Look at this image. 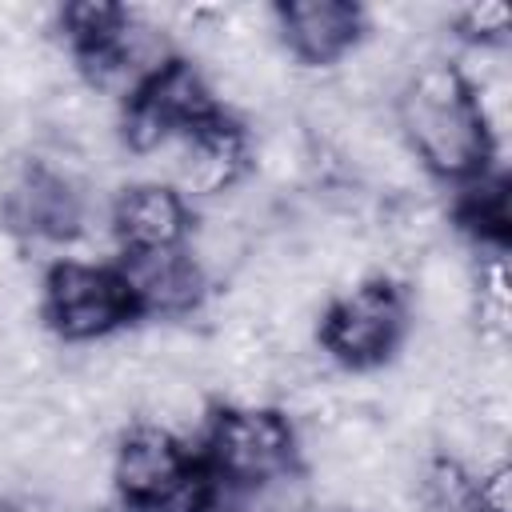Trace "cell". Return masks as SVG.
I'll use <instances>...</instances> for the list:
<instances>
[{
  "instance_id": "9",
  "label": "cell",
  "mask_w": 512,
  "mask_h": 512,
  "mask_svg": "<svg viewBox=\"0 0 512 512\" xmlns=\"http://www.w3.org/2000/svg\"><path fill=\"white\" fill-rule=\"evenodd\" d=\"M116 268L128 288L136 320L172 324L192 316L208 296V280L184 244L156 248V252H120Z\"/></svg>"
},
{
  "instance_id": "11",
  "label": "cell",
  "mask_w": 512,
  "mask_h": 512,
  "mask_svg": "<svg viewBox=\"0 0 512 512\" xmlns=\"http://www.w3.org/2000/svg\"><path fill=\"white\" fill-rule=\"evenodd\" d=\"M192 228V204L160 180H132L108 208V232L120 252H156L184 244Z\"/></svg>"
},
{
  "instance_id": "5",
  "label": "cell",
  "mask_w": 512,
  "mask_h": 512,
  "mask_svg": "<svg viewBox=\"0 0 512 512\" xmlns=\"http://www.w3.org/2000/svg\"><path fill=\"white\" fill-rule=\"evenodd\" d=\"M0 228L16 244H68L88 228V192L72 164L28 156L0 176Z\"/></svg>"
},
{
  "instance_id": "3",
  "label": "cell",
  "mask_w": 512,
  "mask_h": 512,
  "mask_svg": "<svg viewBox=\"0 0 512 512\" xmlns=\"http://www.w3.org/2000/svg\"><path fill=\"white\" fill-rule=\"evenodd\" d=\"M108 480L128 512H208L212 480L192 440L132 420L108 456Z\"/></svg>"
},
{
  "instance_id": "6",
  "label": "cell",
  "mask_w": 512,
  "mask_h": 512,
  "mask_svg": "<svg viewBox=\"0 0 512 512\" xmlns=\"http://www.w3.org/2000/svg\"><path fill=\"white\" fill-rule=\"evenodd\" d=\"M40 320L64 344H100L136 324L128 288L116 264L56 260L40 280Z\"/></svg>"
},
{
  "instance_id": "4",
  "label": "cell",
  "mask_w": 512,
  "mask_h": 512,
  "mask_svg": "<svg viewBox=\"0 0 512 512\" xmlns=\"http://www.w3.org/2000/svg\"><path fill=\"white\" fill-rule=\"evenodd\" d=\"M200 464L216 488L256 484L300 464V432L276 404H212L200 436Z\"/></svg>"
},
{
  "instance_id": "14",
  "label": "cell",
  "mask_w": 512,
  "mask_h": 512,
  "mask_svg": "<svg viewBox=\"0 0 512 512\" xmlns=\"http://www.w3.org/2000/svg\"><path fill=\"white\" fill-rule=\"evenodd\" d=\"M508 4L480 0L452 12V28L464 40V48H508Z\"/></svg>"
},
{
  "instance_id": "12",
  "label": "cell",
  "mask_w": 512,
  "mask_h": 512,
  "mask_svg": "<svg viewBox=\"0 0 512 512\" xmlns=\"http://www.w3.org/2000/svg\"><path fill=\"white\" fill-rule=\"evenodd\" d=\"M208 512H324L320 488L304 468L256 480V484H236V488H216Z\"/></svg>"
},
{
  "instance_id": "1",
  "label": "cell",
  "mask_w": 512,
  "mask_h": 512,
  "mask_svg": "<svg viewBox=\"0 0 512 512\" xmlns=\"http://www.w3.org/2000/svg\"><path fill=\"white\" fill-rule=\"evenodd\" d=\"M396 136L424 176L464 184L492 168L496 140L452 56H420L392 96Z\"/></svg>"
},
{
  "instance_id": "10",
  "label": "cell",
  "mask_w": 512,
  "mask_h": 512,
  "mask_svg": "<svg viewBox=\"0 0 512 512\" xmlns=\"http://www.w3.org/2000/svg\"><path fill=\"white\" fill-rule=\"evenodd\" d=\"M280 52L308 68H336L368 32L364 8L352 0H292L272 8Z\"/></svg>"
},
{
  "instance_id": "13",
  "label": "cell",
  "mask_w": 512,
  "mask_h": 512,
  "mask_svg": "<svg viewBox=\"0 0 512 512\" xmlns=\"http://www.w3.org/2000/svg\"><path fill=\"white\" fill-rule=\"evenodd\" d=\"M452 216L472 236L476 248H508V180H504V172L488 168V172L464 180Z\"/></svg>"
},
{
  "instance_id": "8",
  "label": "cell",
  "mask_w": 512,
  "mask_h": 512,
  "mask_svg": "<svg viewBox=\"0 0 512 512\" xmlns=\"http://www.w3.org/2000/svg\"><path fill=\"white\" fill-rule=\"evenodd\" d=\"M164 168L156 172L160 184H172L184 200H216L232 188H240L252 172V152H248V128L236 116H216L168 144H160L156 152Z\"/></svg>"
},
{
  "instance_id": "7",
  "label": "cell",
  "mask_w": 512,
  "mask_h": 512,
  "mask_svg": "<svg viewBox=\"0 0 512 512\" xmlns=\"http://www.w3.org/2000/svg\"><path fill=\"white\" fill-rule=\"evenodd\" d=\"M216 116H224V108L208 84V72L196 68L192 60L176 56L120 108V136L132 156H148L160 144L200 128Z\"/></svg>"
},
{
  "instance_id": "2",
  "label": "cell",
  "mask_w": 512,
  "mask_h": 512,
  "mask_svg": "<svg viewBox=\"0 0 512 512\" xmlns=\"http://www.w3.org/2000/svg\"><path fill=\"white\" fill-rule=\"evenodd\" d=\"M412 332L408 288L384 272H368L336 288L316 316V348L340 372L368 376L388 368Z\"/></svg>"
}]
</instances>
